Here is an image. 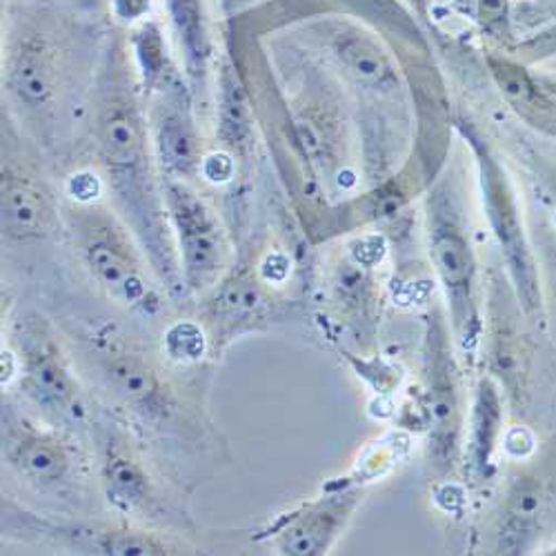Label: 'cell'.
I'll return each instance as SVG.
<instances>
[{"mask_svg":"<svg viewBox=\"0 0 556 556\" xmlns=\"http://www.w3.org/2000/svg\"><path fill=\"white\" fill-rule=\"evenodd\" d=\"M267 312L265 288L254 276H235L227 278L216 288L214 299L210 301V323L216 339H231L243 328H252V323L261 320Z\"/></svg>","mask_w":556,"mask_h":556,"instance_id":"obj_17","label":"cell"},{"mask_svg":"<svg viewBox=\"0 0 556 556\" xmlns=\"http://www.w3.org/2000/svg\"><path fill=\"white\" fill-rule=\"evenodd\" d=\"M490 365L492 377L515 399L526 392L528 350L513 323V309L498 294V288L492 290L490 303Z\"/></svg>","mask_w":556,"mask_h":556,"instance_id":"obj_14","label":"cell"},{"mask_svg":"<svg viewBox=\"0 0 556 556\" xmlns=\"http://www.w3.org/2000/svg\"><path fill=\"white\" fill-rule=\"evenodd\" d=\"M10 83L18 99L31 108H40L54 97L56 70L42 42L29 40L23 45L14 56Z\"/></svg>","mask_w":556,"mask_h":556,"instance_id":"obj_18","label":"cell"},{"mask_svg":"<svg viewBox=\"0 0 556 556\" xmlns=\"http://www.w3.org/2000/svg\"><path fill=\"white\" fill-rule=\"evenodd\" d=\"M101 365L103 377L118 399L143 424L165 428L180 414L176 392L169 388L161 369L141 352L116 343L110 337H101Z\"/></svg>","mask_w":556,"mask_h":556,"instance_id":"obj_6","label":"cell"},{"mask_svg":"<svg viewBox=\"0 0 556 556\" xmlns=\"http://www.w3.org/2000/svg\"><path fill=\"white\" fill-rule=\"evenodd\" d=\"M103 481L110 501L123 513H138L154 501V481L125 439L110 437L103 454Z\"/></svg>","mask_w":556,"mask_h":556,"instance_id":"obj_15","label":"cell"},{"mask_svg":"<svg viewBox=\"0 0 556 556\" xmlns=\"http://www.w3.org/2000/svg\"><path fill=\"white\" fill-rule=\"evenodd\" d=\"M174 16L188 40V48L194 56H201L203 52V31H201V14H199V0H172Z\"/></svg>","mask_w":556,"mask_h":556,"instance_id":"obj_22","label":"cell"},{"mask_svg":"<svg viewBox=\"0 0 556 556\" xmlns=\"http://www.w3.org/2000/svg\"><path fill=\"white\" fill-rule=\"evenodd\" d=\"M430 256L439 281L450 303V318L456 343L468 348L481 330V314L477 299L479 265L475 248L463 225L460 212L447 197L434 199L430 205Z\"/></svg>","mask_w":556,"mask_h":556,"instance_id":"obj_2","label":"cell"},{"mask_svg":"<svg viewBox=\"0 0 556 556\" xmlns=\"http://www.w3.org/2000/svg\"><path fill=\"white\" fill-rule=\"evenodd\" d=\"M334 56L356 85L379 91L383 97L399 89V74L392 59L369 36L358 31L337 34Z\"/></svg>","mask_w":556,"mask_h":556,"instance_id":"obj_16","label":"cell"},{"mask_svg":"<svg viewBox=\"0 0 556 556\" xmlns=\"http://www.w3.org/2000/svg\"><path fill=\"white\" fill-rule=\"evenodd\" d=\"M80 250L101 288L125 305H143L152 290L136 250L123 231L105 218L87 214L80 223Z\"/></svg>","mask_w":556,"mask_h":556,"instance_id":"obj_8","label":"cell"},{"mask_svg":"<svg viewBox=\"0 0 556 556\" xmlns=\"http://www.w3.org/2000/svg\"><path fill=\"white\" fill-rule=\"evenodd\" d=\"M505 437V401L501 394L498 381L488 375L481 377L475 396L472 409L468 416L466 447L460 456L466 460V472L475 481L488 479L492 470V458Z\"/></svg>","mask_w":556,"mask_h":556,"instance_id":"obj_10","label":"cell"},{"mask_svg":"<svg viewBox=\"0 0 556 556\" xmlns=\"http://www.w3.org/2000/svg\"><path fill=\"white\" fill-rule=\"evenodd\" d=\"M167 207L178 235L182 286L190 292L216 283L227 258L223 231L207 205L180 182H167Z\"/></svg>","mask_w":556,"mask_h":556,"instance_id":"obj_7","label":"cell"},{"mask_svg":"<svg viewBox=\"0 0 556 556\" xmlns=\"http://www.w3.org/2000/svg\"><path fill=\"white\" fill-rule=\"evenodd\" d=\"M3 454L12 470L42 494H65L80 477L76 445L29 416L3 412Z\"/></svg>","mask_w":556,"mask_h":556,"instance_id":"obj_3","label":"cell"},{"mask_svg":"<svg viewBox=\"0 0 556 556\" xmlns=\"http://www.w3.org/2000/svg\"><path fill=\"white\" fill-rule=\"evenodd\" d=\"M91 549L97 554L141 556V554H176L180 547L146 530L112 528V530L97 532V536L91 539Z\"/></svg>","mask_w":556,"mask_h":556,"instance_id":"obj_20","label":"cell"},{"mask_svg":"<svg viewBox=\"0 0 556 556\" xmlns=\"http://www.w3.org/2000/svg\"><path fill=\"white\" fill-rule=\"evenodd\" d=\"M14 345L23 372V388L34 403L59 416H76L83 409L80 388L48 323L38 316L21 320Z\"/></svg>","mask_w":556,"mask_h":556,"instance_id":"obj_5","label":"cell"},{"mask_svg":"<svg viewBox=\"0 0 556 556\" xmlns=\"http://www.w3.org/2000/svg\"><path fill=\"white\" fill-rule=\"evenodd\" d=\"M466 138L477 154L485 216L503 252L509 283H513L509 288H513L521 312L534 318L545 307L543 288L536 258L523 227V216L519 210L515 188L513 182H509L505 169L501 167L498 159L483 143V138L472 129L466 131Z\"/></svg>","mask_w":556,"mask_h":556,"instance_id":"obj_1","label":"cell"},{"mask_svg":"<svg viewBox=\"0 0 556 556\" xmlns=\"http://www.w3.org/2000/svg\"><path fill=\"white\" fill-rule=\"evenodd\" d=\"M554 554H556V547H554Z\"/></svg>","mask_w":556,"mask_h":556,"instance_id":"obj_24","label":"cell"},{"mask_svg":"<svg viewBox=\"0 0 556 556\" xmlns=\"http://www.w3.org/2000/svg\"><path fill=\"white\" fill-rule=\"evenodd\" d=\"M99 141L105 165L127 180L146 163V129L134 103L114 97L105 103L99 125Z\"/></svg>","mask_w":556,"mask_h":556,"instance_id":"obj_13","label":"cell"},{"mask_svg":"<svg viewBox=\"0 0 556 556\" xmlns=\"http://www.w3.org/2000/svg\"><path fill=\"white\" fill-rule=\"evenodd\" d=\"M552 309H554V332H556V263L552 267Z\"/></svg>","mask_w":556,"mask_h":556,"instance_id":"obj_23","label":"cell"},{"mask_svg":"<svg viewBox=\"0 0 556 556\" xmlns=\"http://www.w3.org/2000/svg\"><path fill=\"white\" fill-rule=\"evenodd\" d=\"M223 134L231 143H241L243 136L248 134V121H245V103L241 91L237 89V83L225 80V97H223Z\"/></svg>","mask_w":556,"mask_h":556,"instance_id":"obj_21","label":"cell"},{"mask_svg":"<svg viewBox=\"0 0 556 556\" xmlns=\"http://www.w3.org/2000/svg\"><path fill=\"white\" fill-rule=\"evenodd\" d=\"M159 148L163 163L176 174H190L199 163L190 121L176 110H167L159 123Z\"/></svg>","mask_w":556,"mask_h":556,"instance_id":"obj_19","label":"cell"},{"mask_svg":"<svg viewBox=\"0 0 556 556\" xmlns=\"http://www.w3.org/2000/svg\"><path fill=\"white\" fill-rule=\"evenodd\" d=\"M428 407H430V458L441 475L456 468L460 458L463 437V390L458 365L445 320L439 312L430 318L428 332Z\"/></svg>","mask_w":556,"mask_h":556,"instance_id":"obj_4","label":"cell"},{"mask_svg":"<svg viewBox=\"0 0 556 556\" xmlns=\"http://www.w3.org/2000/svg\"><path fill=\"white\" fill-rule=\"evenodd\" d=\"M547 492L539 477L519 475L509 483L498 519V552L528 554L541 532Z\"/></svg>","mask_w":556,"mask_h":556,"instance_id":"obj_12","label":"cell"},{"mask_svg":"<svg viewBox=\"0 0 556 556\" xmlns=\"http://www.w3.org/2000/svg\"><path fill=\"white\" fill-rule=\"evenodd\" d=\"M361 498V490L348 488L305 503L276 528L274 545L290 556L326 554L343 534Z\"/></svg>","mask_w":556,"mask_h":556,"instance_id":"obj_9","label":"cell"},{"mask_svg":"<svg viewBox=\"0 0 556 556\" xmlns=\"http://www.w3.org/2000/svg\"><path fill=\"white\" fill-rule=\"evenodd\" d=\"M56 225L52 199L31 178L3 172V235L16 243L48 239Z\"/></svg>","mask_w":556,"mask_h":556,"instance_id":"obj_11","label":"cell"}]
</instances>
